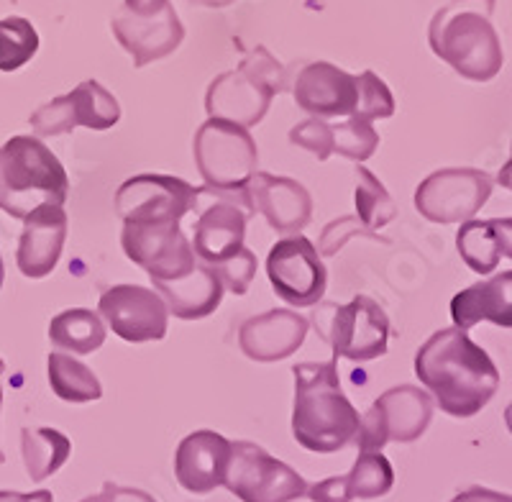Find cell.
<instances>
[{
	"instance_id": "6da1fadb",
	"label": "cell",
	"mask_w": 512,
	"mask_h": 502,
	"mask_svg": "<svg viewBox=\"0 0 512 502\" xmlns=\"http://www.w3.org/2000/svg\"><path fill=\"white\" fill-rule=\"evenodd\" d=\"M415 374L438 408L454 418H472L497 395L500 369L461 328H441L415 354Z\"/></svg>"
},
{
	"instance_id": "7a4b0ae2",
	"label": "cell",
	"mask_w": 512,
	"mask_h": 502,
	"mask_svg": "<svg viewBox=\"0 0 512 502\" xmlns=\"http://www.w3.org/2000/svg\"><path fill=\"white\" fill-rule=\"evenodd\" d=\"M338 359L305 362L295 374V405H292V436L313 454H333L354 444L361 415L351 405L338 382Z\"/></svg>"
},
{
	"instance_id": "3957f363",
	"label": "cell",
	"mask_w": 512,
	"mask_h": 502,
	"mask_svg": "<svg viewBox=\"0 0 512 502\" xmlns=\"http://www.w3.org/2000/svg\"><path fill=\"white\" fill-rule=\"evenodd\" d=\"M492 13L495 0H451L431 21L428 41L433 54L466 80H495L505 65Z\"/></svg>"
},
{
	"instance_id": "277c9868",
	"label": "cell",
	"mask_w": 512,
	"mask_h": 502,
	"mask_svg": "<svg viewBox=\"0 0 512 502\" xmlns=\"http://www.w3.org/2000/svg\"><path fill=\"white\" fill-rule=\"evenodd\" d=\"M70 177L62 162L36 136H13L0 146V208L13 218H26L36 205H64Z\"/></svg>"
},
{
	"instance_id": "5b68a950",
	"label": "cell",
	"mask_w": 512,
	"mask_h": 502,
	"mask_svg": "<svg viewBox=\"0 0 512 502\" xmlns=\"http://www.w3.org/2000/svg\"><path fill=\"white\" fill-rule=\"evenodd\" d=\"M282 90H287V70L267 47H254L236 70L223 72L210 82L205 111L208 118H223L251 129L267 116L272 100Z\"/></svg>"
},
{
	"instance_id": "8992f818",
	"label": "cell",
	"mask_w": 512,
	"mask_h": 502,
	"mask_svg": "<svg viewBox=\"0 0 512 502\" xmlns=\"http://www.w3.org/2000/svg\"><path fill=\"white\" fill-rule=\"evenodd\" d=\"M192 154L205 187L213 190H244L259 167V152L249 129L223 118H208L195 131Z\"/></svg>"
},
{
	"instance_id": "52a82bcc",
	"label": "cell",
	"mask_w": 512,
	"mask_h": 502,
	"mask_svg": "<svg viewBox=\"0 0 512 502\" xmlns=\"http://www.w3.org/2000/svg\"><path fill=\"white\" fill-rule=\"evenodd\" d=\"M111 29L123 52L134 59V67L169 57L185 39L172 0H123Z\"/></svg>"
},
{
	"instance_id": "ba28073f",
	"label": "cell",
	"mask_w": 512,
	"mask_h": 502,
	"mask_svg": "<svg viewBox=\"0 0 512 502\" xmlns=\"http://www.w3.org/2000/svg\"><path fill=\"white\" fill-rule=\"evenodd\" d=\"M433 418V397L415 385H400L382 392L372 408L361 415L359 451H382L390 441L413 444L428 431Z\"/></svg>"
},
{
	"instance_id": "9c48e42d",
	"label": "cell",
	"mask_w": 512,
	"mask_h": 502,
	"mask_svg": "<svg viewBox=\"0 0 512 502\" xmlns=\"http://www.w3.org/2000/svg\"><path fill=\"white\" fill-rule=\"evenodd\" d=\"M223 487L241 502H290L308 492V482L295 469L251 441H231Z\"/></svg>"
},
{
	"instance_id": "30bf717a",
	"label": "cell",
	"mask_w": 512,
	"mask_h": 502,
	"mask_svg": "<svg viewBox=\"0 0 512 502\" xmlns=\"http://www.w3.org/2000/svg\"><path fill=\"white\" fill-rule=\"evenodd\" d=\"M492 177L472 167H448L425 177L415 187V208L431 223L472 221L492 195Z\"/></svg>"
},
{
	"instance_id": "8fae6325",
	"label": "cell",
	"mask_w": 512,
	"mask_h": 502,
	"mask_svg": "<svg viewBox=\"0 0 512 502\" xmlns=\"http://www.w3.org/2000/svg\"><path fill=\"white\" fill-rule=\"evenodd\" d=\"M113 203L123 223H180L198 205V190L172 175H136L118 187Z\"/></svg>"
},
{
	"instance_id": "7c38bea8",
	"label": "cell",
	"mask_w": 512,
	"mask_h": 502,
	"mask_svg": "<svg viewBox=\"0 0 512 502\" xmlns=\"http://www.w3.org/2000/svg\"><path fill=\"white\" fill-rule=\"evenodd\" d=\"M267 277L274 292L292 308H310L320 303L328 287L323 257L303 234L280 239L269 249Z\"/></svg>"
},
{
	"instance_id": "4fadbf2b",
	"label": "cell",
	"mask_w": 512,
	"mask_h": 502,
	"mask_svg": "<svg viewBox=\"0 0 512 502\" xmlns=\"http://www.w3.org/2000/svg\"><path fill=\"white\" fill-rule=\"evenodd\" d=\"M118 121H121V106L116 95L105 90L98 80L80 82L72 93L49 100L29 118L36 136H62L75 131L77 126L108 131Z\"/></svg>"
},
{
	"instance_id": "5bb4252c",
	"label": "cell",
	"mask_w": 512,
	"mask_h": 502,
	"mask_svg": "<svg viewBox=\"0 0 512 502\" xmlns=\"http://www.w3.org/2000/svg\"><path fill=\"white\" fill-rule=\"evenodd\" d=\"M333 349V357L351 362H372L387 354L390 318L382 305L367 295H356L351 303L331 308V323L323 333Z\"/></svg>"
},
{
	"instance_id": "9a60e30c",
	"label": "cell",
	"mask_w": 512,
	"mask_h": 502,
	"mask_svg": "<svg viewBox=\"0 0 512 502\" xmlns=\"http://www.w3.org/2000/svg\"><path fill=\"white\" fill-rule=\"evenodd\" d=\"M121 246L123 254L131 262L149 272L152 282L185 277L198 264L192 244L182 234L180 223H159V226L123 223Z\"/></svg>"
},
{
	"instance_id": "2e32d148",
	"label": "cell",
	"mask_w": 512,
	"mask_h": 502,
	"mask_svg": "<svg viewBox=\"0 0 512 502\" xmlns=\"http://www.w3.org/2000/svg\"><path fill=\"white\" fill-rule=\"evenodd\" d=\"M98 313L118 339L128 344L162 341L167 336L169 310L159 292L141 285H113L100 295Z\"/></svg>"
},
{
	"instance_id": "e0dca14e",
	"label": "cell",
	"mask_w": 512,
	"mask_h": 502,
	"mask_svg": "<svg viewBox=\"0 0 512 502\" xmlns=\"http://www.w3.org/2000/svg\"><path fill=\"white\" fill-rule=\"evenodd\" d=\"M213 190V187H210ZM221 200L210 203L200 213L195 223V239H192V251L200 264H208L216 269L218 264L228 262L244 249L246 239V221H249V198L244 190H216Z\"/></svg>"
},
{
	"instance_id": "ac0fdd59",
	"label": "cell",
	"mask_w": 512,
	"mask_h": 502,
	"mask_svg": "<svg viewBox=\"0 0 512 502\" xmlns=\"http://www.w3.org/2000/svg\"><path fill=\"white\" fill-rule=\"evenodd\" d=\"M292 98L313 118H349L356 111L359 82L331 62H310L292 82Z\"/></svg>"
},
{
	"instance_id": "d6986e66",
	"label": "cell",
	"mask_w": 512,
	"mask_h": 502,
	"mask_svg": "<svg viewBox=\"0 0 512 502\" xmlns=\"http://www.w3.org/2000/svg\"><path fill=\"white\" fill-rule=\"evenodd\" d=\"M251 213H262L269 226L280 234H300L313 218V198L303 182L254 172L246 185Z\"/></svg>"
},
{
	"instance_id": "ffe728a7",
	"label": "cell",
	"mask_w": 512,
	"mask_h": 502,
	"mask_svg": "<svg viewBox=\"0 0 512 502\" xmlns=\"http://www.w3.org/2000/svg\"><path fill=\"white\" fill-rule=\"evenodd\" d=\"M67 213L62 205L41 203L24 218V231L18 239L16 262L21 275L29 280H41L52 275L62 257L67 241Z\"/></svg>"
},
{
	"instance_id": "44dd1931",
	"label": "cell",
	"mask_w": 512,
	"mask_h": 502,
	"mask_svg": "<svg viewBox=\"0 0 512 502\" xmlns=\"http://www.w3.org/2000/svg\"><path fill=\"white\" fill-rule=\"evenodd\" d=\"M308 331V318L295 310H267L262 316L241 323L239 349L251 362H280L305 344Z\"/></svg>"
},
{
	"instance_id": "7402d4cb",
	"label": "cell",
	"mask_w": 512,
	"mask_h": 502,
	"mask_svg": "<svg viewBox=\"0 0 512 502\" xmlns=\"http://www.w3.org/2000/svg\"><path fill=\"white\" fill-rule=\"evenodd\" d=\"M231 441L218 431H192L180 441L175 451V477L182 490L192 495H208L223 487Z\"/></svg>"
},
{
	"instance_id": "603a6c76",
	"label": "cell",
	"mask_w": 512,
	"mask_h": 502,
	"mask_svg": "<svg viewBox=\"0 0 512 502\" xmlns=\"http://www.w3.org/2000/svg\"><path fill=\"white\" fill-rule=\"evenodd\" d=\"M451 318L461 331H469L482 321L512 328V269L456 292L451 300Z\"/></svg>"
},
{
	"instance_id": "cb8c5ba5",
	"label": "cell",
	"mask_w": 512,
	"mask_h": 502,
	"mask_svg": "<svg viewBox=\"0 0 512 502\" xmlns=\"http://www.w3.org/2000/svg\"><path fill=\"white\" fill-rule=\"evenodd\" d=\"M154 290L164 300L167 310L182 321H200L216 313L223 300V282L208 264H195L190 275L177 277V280L154 282Z\"/></svg>"
},
{
	"instance_id": "d4e9b609",
	"label": "cell",
	"mask_w": 512,
	"mask_h": 502,
	"mask_svg": "<svg viewBox=\"0 0 512 502\" xmlns=\"http://www.w3.org/2000/svg\"><path fill=\"white\" fill-rule=\"evenodd\" d=\"M21 454L24 467L34 482H44L67 464L72 441L57 428H24L21 431Z\"/></svg>"
},
{
	"instance_id": "484cf974",
	"label": "cell",
	"mask_w": 512,
	"mask_h": 502,
	"mask_svg": "<svg viewBox=\"0 0 512 502\" xmlns=\"http://www.w3.org/2000/svg\"><path fill=\"white\" fill-rule=\"evenodd\" d=\"M49 341L70 354H93L105 344V326L88 308L62 310L49 323Z\"/></svg>"
},
{
	"instance_id": "4316f807",
	"label": "cell",
	"mask_w": 512,
	"mask_h": 502,
	"mask_svg": "<svg viewBox=\"0 0 512 502\" xmlns=\"http://www.w3.org/2000/svg\"><path fill=\"white\" fill-rule=\"evenodd\" d=\"M49 385L64 403H95L103 397V385L88 364L70 354H49Z\"/></svg>"
},
{
	"instance_id": "83f0119b",
	"label": "cell",
	"mask_w": 512,
	"mask_h": 502,
	"mask_svg": "<svg viewBox=\"0 0 512 502\" xmlns=\"http://www.w3.org/2000/svg\"><path fill=\"white\" fill-rule=\"evenodd\" d=\"M456 246H459V254L466 267L472 272H479V275L495 272L502 259V244L492 218L461 223L459 234H456Z\"/></svg>"
},
{
	"instance_id": "f1b7e54d",
	"label": "cell",
	"mask_w": 512,
	"mask_h": 502,
	"mask_svg": "<svg viewBox=\"0 0 512 502\" xmlns=\"http://www.w3.org/2000/svg\"><path fill=\"white\" fill-rule=\"evenodd\" d=\"M351 500L384 497L395 485V469L382 451H361L349 474H344Z\"/></svg>"
},
{
	"instance_id": "f546056e",
	"label": "cell",
	"mask_w": 512,
	"mask_h": 502,
	"mask_svg": "<svg viewBox=\"0 0 512 502\" xmlns=\"http://www.w3.org/2000/svg\"><path fill=\"white\" fill-rule=\"evenodd\" d=\"M356 218H359L369 231H379L387 223L397 218V205L390 198L387 187L367 170V167H356Z\"/></svg>"
},
{
	"instance_id": "4dcf8cb0",
	"label": "cell",
	"mask_w": 512,
	"mask_h": 502,
	"mask_svg": "<svg viewBox=\"0 0 512 502\" xmlns=\"http://www.w3.org/2000/svg\"><path fill=\"white\" fill-rule=\"evenodd\" d=\"M39 52V34L29 18H0V72H16Z\"/></svg>"
},
{
	"instance_id": "1f68e13d",
	"label": "cell",
	"mask_w": 512,
	"mask_h": 502,
	"mask_svg": "<svg viewBox=\"0 0 512 502\" xmlns=\"http://www.w3.org/2000/svg\"><path fill=\"white\" fill-rule=\"evenodd\" d=\"M333 136V154H341L354 162H367L379 149V134L372 126V121L361 118H344V121L331 123Z\"/></svg>"
},
{
	"instance_id": "d6a6232c",
	"label": "cell",
	"mask_w": 512,
	"mask_h": 502,
	"mask_svg": "<svg viewBox=\"0 0 512 502\" xmlns=\"http://www.w3.org/2000/svg\"><path fill=\"white\" fill-rule=\"evenodd\" d=\"M356 82H359V100H356L354 118L377 121V118L395 116V98L382 77L374 75L372 70H364L356 75Z\"/></svg>"
},
{
	"instance_id": "836d02e7",
	"label": "cell",
	"mask_w": 512,
	"mask_h": 502,
	"mask_svg": "<svg viewBox=\"0 0 512 502\" xmlns=\"http://www.w3.org/2000/svg\"><path fill=\"white\" fill-rule=\"evenodd\" d=\"M290 141L313 154V157H318L320 162H326L333 154L331 123L323 121V118H308V121H300L297 126H292Z\"/></svg>"
},
{
	"instance_id": "e575fe53",
	"label": "cell",
	"mask_w": 512,
	"mask_h": 502,
	"mask_svg": "<svg viewBox=\"0 0 512 502\" xmlns=\"http://www.w3.org/2000/svg\"><path fill=\"white\" fill-rule=\"evenodd\" d=\"M356 236H364V239H379V236L374 234V231H369V228L364 226L356 216H344V218H338V221H331L326 228H323V234H320L318 254L320 257H333V254H338V251L344 249L346 241L356 239Z\"/></svg>"
},
{
	"instance_id": "d590c367",
	"label": "cell",
	"mask_w": 512,
	"mask_h": 502,
	"mask_svg": "<svg viewBox=\"0 0 512 502\" xmlns=\"http://www.w3.org/2000/svg\"><path fill=\"white\" fill-rule=\"evenodd\" d=\"M213 272H216L218 280L223 282V287H226L228 292H233V295H246V290H249V285L254 282L256 275V254L244 246L236 257L218 264Z\"/></svg>"
},
{
	"instance_id": "8d00e7d4",
	"label": "cell",
	"mask_w": 512,
	"mask_h": 502,
	"mask_svg": "<svg viewBox=\"0 0 512 502\" xmlns=\"http://www.w3.org/2000/svg\"><path fill=\"white\" fill-rule=\"evenodd\" d=\"M308 497L313 502H351L344 477H328L323 482L308 485Z\"/></svg>"
},
{
	"instance_id": "74e56055",
	"label": "cell",
	"mask_w": 512,
	"mask_h": 502,
	"mask_svg": "<svg viewBox=\"0 0 512 502\" xmlns=\"http://www.w3.org/2000/svg\"><path fill=\"white\" fill-rule=\"evenodd\" d=\"M95 502H157L152 495H146V492L134 490V487H118V485H108L103 487L100 495H95Z\"/></svg>"
},
{
	"instance_id": "f35d334b",
	"label": "cell",
	"mask_w": 512,
	"mask_h": 502,
	"mask_svg": "<svg viewBox=\"0 0 512 502\" xmlns=\"http://www.w3.org/2000/svg\"><path fill=\"white\" fill-rule=\"evenodd\" d=\"M451 502H512V495L487 490V487H469V490L459 492Z\"/></svg>"
},
{
	"instance_id": "ab89813d",
	"label": "cell",
	"mask_w": 512,
	"mask_h": 502,
	"mask_svg": "<svg viewBox=\"0 0 512 502\" xmlns=\"http://www.w3.org/2000/svg\"><path fill=\"white\" fill-rule=\"evenodd\" d=\"M0 502H54V495L49 490H36V492L0 490Z\"/></svg>"
},
{
	"instance_id": "60d3db41",
	"label": "cell",
	"mask_w": 512,
	"mask_h": 502,
	"mask_svg": "<svg viewBox=\"0 0 512 502\" xmlns=\"http://www.w3.org/2000/svg\"><path fill=\"white\" fill-rule=\"evenodd\" d=\"M502 244V257L512 259V218H492Z\"/></svg>"
},
{
	"instance_id": "b9f144b4",
	"label": "cell",
	"mask_w": 512,
	"mask_h": 502,
	"mask_svg": "<svg viewBox=\"0 0 512 502\" xmlns=\"http://www.w3.org/2000/svg\"><path fill=\"white\" fill-rule=\"evenodd\" d=\"M497 182H500L505 190H510V193H512V159L500 170V175H497Z\"/></svg>"
},
{
	"instance_id": "7bdbcfd3",
	"label": "cell",
	"mask_w": 512,
	"mask_h": 502,
	"mask_svg": "<svg viewBox=\"0 0 512 502\" xmlns=\"http://www.w3.org/2000/svg\"><path fill=\"white\" fill-rule=\"evenodd\" d=\"M195 3H200V6H208V8H226V6H231L233 0H195Z\"/></svg>"
},
{
	"instance_id": "ee69618b",
	"label": "cell",
	"mask_w": 512,
	"mask_h": 502,
	"mask_svg": "<svg viewBox=\"0 0 512 502\" xmlns=\"http://www.w3.org/2000/svg\"><path fill=\"white\" fill-rule=\"evenodd\" d=\"M505 426H507V431L512 433V403L507 405V410H505Z\"/></svg>"
},
{
	"instance_id": "f6af8a7d",
	"label": "cell",
	"mask_w": 512,
	"mask_h": 502,
	"mask_svg": "<svg viewBox=\"0 0 512 502\" xmlns=\"http://www.w3.org/2000/svg\"><path fill=\"white\" fill-rule=\"evenodd\" d=\"M3 280H6V267H3V257H0V287H3Z\"/></svg>"
},
{
	"instance_id": "bcb514c9",
	"label": "cell",
	"mask_w": 512,
	"mask_h": 502,
	"mask_svg": "<svg viewBox=\"0 0 512 502\" xmlns=\"http://www.w3.org/2000/svg\"><path fill=\"white\" fill-rule=\"evenodd\" d=\"M290 502H313V500H310V497H308V492H305L303 497H295V500H290Z\"/></svg>"
},
{
	"instance_id": "7dc6e473",
	"label": "cell",
	"mask_w": 512,
	"mask_h": 502,
	"mask_svg": "<svg viewBox=\"0 0 512 502\" xmlns=\"http://www.w3.org/2000/svg\"><path fill=\"white\" fill-rule=\"evenodd\" d=\"M6 372V362H3V359H0V374Z\"/></svg>"
},
{
	"instance_id": "c3c4849f",
	"label": "cell",
	"mask_w": 512,
	"mask_h": 502,
	"mask_svg": "<svg viewBox=\"0 0 512 502\" xmlns=\"http://www.w3.org/2000/svg\"><path fill=\"white\" fill-rule=\"evenodd\" d=\"M82 502H95V497H85V500H82Z\"/></svg>"
},
{
	"instance_id": "681fc988",
	"label": "cell",
	"mask_w": 512,
	"mask_h": 502,
	"mask_svg": "<svg viewBox=\"0 0 512 502\" xmlns=\"http://www.w3.org/2000/svg\"><path fill=\"white\" fill-rule=\"evenodd\" d=\"M0 405H3V387H0Z\"/></svg>"
}]
</instances>
